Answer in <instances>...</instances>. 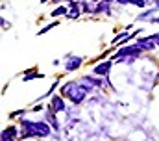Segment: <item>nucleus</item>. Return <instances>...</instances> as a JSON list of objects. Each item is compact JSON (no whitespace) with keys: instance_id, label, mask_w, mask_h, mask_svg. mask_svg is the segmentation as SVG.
Wrapping results in <instances>:
<instances>
[{"instance_id":"20e7f679","label":"nucleus","mask_w":159,"mask_h":141,"mask_svg":"<svg viewBox=\"0 0 159 141\" xmlns=\"http://www.w3.org/2000/svg\"><path fill=\"white\" fill-rule=\"evenodd\" d=\"M50 111L54 113H59V111H65V102L61 97H52V102H50Z\"/></svg>"},{"instance_id":"f257e3e1","label":"nucleus","mask_w":159,"mask_h":141,"mask_svg":"<svg viewBox=\"0 0 159 141\" xmlns=\"http://www.w3.org/2000/svg\"><path fill=\"white\" fill-rule=\"evenodd\" d=\"M22 128H24V132L20 134V138H32V136L44 138V136L50 134V126L44 124V123H30V121H24L22 123Z\"/></svg>"},{"instance_id":"1a4fd4ad","label":"nucleus","mask_w":159,"mask_h":141,"mask_svg":"<svg viewBox=\"0 0 159 141\" xmlns=\"http://www.w3.org/2000/svg\"><path fill=\"white\" fill-rule=\"evenodd\" d=\"M57 15H67V7L61 6V7H57V9L52 11V17H57Z\"/></svg>"},{"instance_id":"7ed1b4c3","label":"nucleus","mask_w":159,"mask_h":141,"mask_svg":"<svg viewBox=\"0 0 159 141\" xmlns=\"http://www.w3.org/2000/svg\"><path fill=\"white\" fill-rule=\"evenodd\" d=\"M80 65H81L80 56H67V60H65V69L67 70H76Z\"/></svg>"},{"instance_id":"4468645a","label":"nucleus","mask_w":159,"mask_h":141,"mask_svg":"<svg viewBox=\"0 0 159 141\" xmlns=\"http://www.w3.org/2000/svg\"><path fill=\"white\" fill-rule=\"evenodd\" d=\"M117 2H119V4H129L131 0H117Z\"/></svg>"},{"instance_id":"9d476101","label":"nucleus","mask_w":159,"mask_h":141,"mask_svg":"<svg viewBox=\"0 0 159 141\" xmlns=\"http://www.w3.org/2000/svg\"><path fill=\"white\" fill-rule=\"evenodd\" d=\"M57 24H59V22H52V24H48L46 28H43V30H41V34H44V32H48L50 28H54V26H57Z\"/></svg>"},{"instance_id":"f03ea898","label":"nucleus","mask_w":159,"mask_h":141,"mask_svg":"<svg viewBox=\"0 0 159 141\" xmlns=\"http://www.w3.org/2000/svg\"><path fill=\"white\" fill-rule=\"evenodd\" d=\"M63 95H67L72 102H81L83 99H85V95H87V89L81 85V84H76V82H70V84H67V85H63Z\"/></svg>"},{"instance_id":"6e6552de","label":"nucleus","mask_w":159,"mask_h":141,"mask_svg":"<svg viewBox=\"0 0 159 141\" xmlns=\"http://www.w3.org/2000/svg\"><path fill=\"white\" fill-rule=\"evenodd\" d=\"M107 4H109V0H102L100 4H96V7H94V13H100V11L107 9Z\"/></svg>"},{"instance_id":"9b49d317","label":"nucleus","mask_w":159,"mask_h":141,"mask_svg":"<svg viewBox=\"0 0 159 141\" xmlns=\"http://www.w3.org/2000/svg\"><path fill=\"white\" fill-rule=\"evenodd\" d=\"M131 4L137 6V7H143V6H144V0H131Z\"/></svg>"},{"instance_id":"ddd939ff","label":"nucleus","mask_w":159,"mask_h":141,"mask_svg":"<svg viewBox=\"0 0 159 141\" xmlns=\"http://www.w3.org/2000/svg\"><path fill=\"white\" fill-rule=\"evenodd\" d=\"M152 41H154V43H157V45H159V34L152 35Z\"/></svg>"},{"instance_id":"0eeeda50","label":"nucleus","mask_w":159,"mask_h":141,"mask_svg":"<svg viewBox=\"0 0 159 141\" xmlns=\"http://www.w3.org/2000/svg\"><path fill=\"white\" fill-rule=\"evenodd\" d=\"M15 136H17V130H15L13 126H9L7 130H4V132H2V141H13Z\"/></svg>"},{"instance_id":"39448f33","label":"nucleus","mask_w":159,"mask_h":141,"mask_svg":"<svg viewBox=\"0 0 159 141\" xmlns=\"http://www.w3.org/2000/svg\"><path fill=\"white\" fill-rule=\"evenodd\" d=\"M139 52H143V48H141L139 45H133V46H126V48H122L119 54H120V58H126V56H133V54H139Z\"/></svg>"},{"instance_id":"dca6fc26","label":"nucleus","mask_w":159,"mask_h":141,"mask_svg":"<svg viewBox=\"0 0 159 141\" xmlns=\"http://www.w3.org/2000/svg\"><path fill=\"white\" fill-rule=\"evenodd\" d=\"M43 2H46V0H43Z\"/></svg>"},{"instance_id":"2eb2a0df","label":"nucleus","mask_w":159,"mask_h":141,"mask_svg":"<svg viewBox=\"0 0 159 141\" xmlns=\"http://www.w3.org/2000/svg\"><path fill=\"white\" fill-rule=\"evenodd\" d=\"M156 6H157V7H159V0H156Z\"/></svg>"},{"instance_id":"f8f14e48","label":"nucleus","mask_w":159,"mask_h":141,"mask_svg":"<svg viewBox=\"0 0 159 141\" xmlns=\"http://www.w3.org/2000/svg\"><path fill=\"white\" fill-rule=\"evenodd\" d=\"M9 26H11V24H9V22H7V21H6V19H2V28H4V30H6V28H9Z\"/></svg>"},{"instance_id":"423d86ee","label":"nucleus","mask_w":159,"mask_h":141,"mask_svg":"<svg viewBox=\"0 0 159 141\" xmlns=\"http://www.w3.org/2000/svg\"><path fill=\"white\" fill-rule=\"evenodd\" d=\"M111 69V61H106V63H100V65H96L94 67V74H100V76H104V74H107Z\"/></svg>"}]
</instances>
